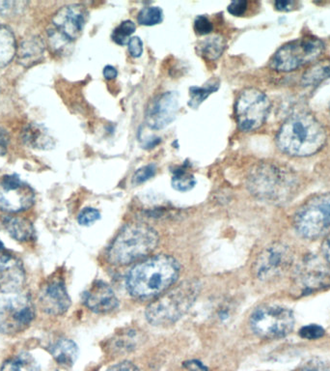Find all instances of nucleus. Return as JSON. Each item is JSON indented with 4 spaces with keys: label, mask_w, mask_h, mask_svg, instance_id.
Returning <instances> with one entry per match:
<instances>
[{
    "label": "nucleus",
    "mask_w": 330,
    "mask_h": 371,
    "mask_svg": "<svg viewBox=\"0 0 330 371\" xmlns=\"http://www.w3.org/2000/svg\"><path fill=\"white\" fill-rule=\"evenodd\" d=\"M9 143V135L4 129V128L0 127V156L4 155L7 151V147H8Z\"/></svg>",
    "instance_id": "a19ab883"
},
{
    "label": "nucleus",
    "mask_w": 330,
    "mask_h": 371,
    "mask_svg": "<svg viewBox=\"0 0 330 371\" xmlns=\"http://www.w3.org/2000/svg\"><path fill=\"white\" fill-rule=\"evenodd\" d=\"M294 227L304 239L315 240L330 234V194L314 196L299 207Z\"/></svg>",
    "instance_id": "423d86ee"
},
{
    "label": "nucleus",
    "mask_w": 330,
    "mask_h": 371,
    "mask_svg": "<svg viewBox=\"0 0 330 371\" xmlns=\"http://www.w3.org/2000/svg\"><path fill=\"white\" fill-rule=\"evenodd\" d=\"M45 45L38 37H30L20 43L17 48L18 61L25 67H32L42 60Z\"/></svg>",
    "instance_id": "6ab92c4d"
},
{
    "label": "nucleus",
    "mask_w": 330,
    "mask_h": 371,
    "mask_svg": "<svg viewBox=\"0 0 330 371\" xmlns=\"http://www.w3.org/2000/svg\"><path fill=\"white\" fill-rule=\"evenodd\" d=\"M326 142L324 126L308 112L291 115L278 130L276 144L291 157H309L317 154Z\"/></svg>",
    "instance_id": "f03ea898"
},
{
    "label": "nucleus",
    "mask_w": 330,
    "mask_h": 371,
    "mask_svg": "<svg viewBox=\"0 0 330 371\" xmlns=\"http://www.w3.org/2000/svg\"><path fill=\"white\" fill-rule=\"evenodd\" d=\"M34 318L35 306L30 296L17 294L0 299V334L24 332Z\"/></svg>",
    "instance_id": "9d476101"
},
{
    "label": "nucleus",
    "mask_w": 330,
    "mask_h": 371,
    "mask_svg": "<svg viewBox=\"0 0 330 371\" xmlns=\"http://www.w3.org/2000/svg\"><path fill=\"white\" fill-rule=\"evenodd\" d=\"M0 371H41V370L40 365L32 355L22 353L6 360Z\"/></svg>",
    "instance_id": "393cba45"
},
{
    "label": "nucleus",
    "mask_w": 330,
    "mask_h": 371,
    "mask_svg": "<svg viewBox=\"0 0 330 371\" xmlns=\"http://www.w3.org/2000/svg\"><path fill=\"white\" fill-rule=\"evenodd\" d=\"M299 371H330V367L322 360H311L301 367Z\"/></svg>",
    "instance_id": "58836bf2"
},
{
    "label": "nucleus",
    "mask_w": 330,
    "mask_h": 371,
    "mask_svg": "<svg viewBox=\"0 0 330 371\" xmlns=\"http://www.w3.org/2000/svg\"><path fill=\"white\" fill-rule=\"evenodd\" d=\"M295 285L303 296L329 288V269L318 257L308 255L296 270Z\"/></svg>",
    "instance_id": "f8f14e48"
},
{
    "label": "nucleus",
    "mask_w": 330,
    "mask_h": 371,
    "mask_svg": "<svg viewBox=\"0 0 330 371\" xmlns=\"http://www.w3.org/2000/svg\"><path fill=\"white\" fill-rule=\"evenodd\" d=\"M17 53L16 40L9 28L0 25V69L8 65Z\"/></svg>",
    "instance_id": "b1692460"
},
{
    "label": "nucleus",
    "mask_w": 330,
    "mask_h": 371,
    "mask_svg": "<svg viewBox=\"0 0 330 371\" xmlns=\"http://www.w3.org/2000/svg\"><path fill=\"white\" fill-rule=\"evenodd\" d=\"M185 367L191 371H209L203 363L198 360H191L185 363Z\"/></svg>",
    "instance_id": "37998d69"
},
{
    "label": "nucleus",
    "mask_w": 330,
    "mask_h": 371,
    "mask_svg": "<svg viewBox=\"0 0 330 371\" xmlns=\"http://www.w3.org/2000/svg\"><path fill=\"white\" fill-rule=\"evenodd\" d=\"M171 185L176 191L186 193V191L193 190L194 186L196 185V180L193 173H189L186 168L181 166V168H176L173 171Z\"/></svg>",
    "instance_id": "cd10ccee"
},
{
    "label": "nucleus",
    "mask_w": 330,
    "mask_h": 371,
    "mask_svg": "<svg viewBox=\"0 0 330 371\" xmlns=\"http://www.w3.org/2000/svg\"><path fill=\"white\" fill-rule=\"evenodd\" d=\"M128 50H129L130 55L132 58H140L143 53L142 40L139 37H137V36L130 38L129 43H128Z\"/></svg>",
    "instance_id": "e433bc0d"
},
{
    "label": "nucleus",
    "mask_w": 330,
    "mask_h": 371,
    "mask_svg": "<svg viewBox=\"0 0 330 371\" xmlns=\"http://www.w3.org/2000/svg\"><path fill=\"white\" fill-rule=\"evenodd\" d=\"M270 100L257 88H247L238 97L235 114L242 132H253L262 127L270 112Z\"/></svg>",
    "instance_id": "1a4fd4ad"
},
{
    "label": "nucleus",
    "mask_w": 330,
    "mask_h": 371,
    "mask_svg": "<svg viewBox=\"0 0 330 371\" xmlns=\"http://www.w3.org/2000/svg\"><path fill=\"white\" fill-rule=\"evenodd\" d=\"M27 2L20 1H0V14L7 15L17 14L25 8Z\"/></svg>",
    "instance_id": "f704fd0d"
},
{
    "label": "nucleus",
    "mask_w": 330,
    "mask_h": 371,
    "mask_svg": "<svg viewBox=\"0 0 330 371\" xmlns=\"http://www.w3.org/2000/svg\"><path fill=\"white\" fill-rule=\"evenodd\" d=\"M163 20V12L160 7H144L137 15L138 24L145 27H153L160 25Z\"/></svg>",
    "instance_id": "c756f323"
},
{
    "label": "nucleus",
    "mask_w": 330,
    "mask_h": 371,
    "mask_svg": "<svg viewBox=\"0 0 330 371\" xmlns=\"http://www.w3.org/2000/svg\"><path fill=\"white\" fill-rule=\"evenodd\" d=\"M135 22L132 20H124L118 27L115 28L114 32H112L111 38L115 43L120 46H125L129 43L130 35L135 32Z\"/></svg>",
    "instance_id": "7c9ffc66"
},
{
    "label": "nucleus",
    "mask_w": 330,
    "mask_h": 371,
    "mask_svg": "<svg viewBox=\"0 0 330 371\" xmlns=\"http://www.w3.org/2000/svg\"><path fill=\"white\" fill-rule=\"evenodd\" d=\"M83 301L86 308L98 314L110 313L119 306V300L114 289L102 281L92 283L83 293Z\"/></svg>",
    "instance_id": "a211bd4d"
},
{
    "label": "nucleus",
    "mask_w": 330,
    "mask_h": 371,
    "mask_svg": "<svg viewBox=\"0 0 330 371\" xmlns=\"http://www.w3.org/2000/svg\"><path fill=\"white\" fill-rule=\"evenodd\" d=\"M324 43L314 36H304L291 41L280 48L270 60V67L281 73H289L314 62L322 55Z\"/></svg>",
    "instance_id": "0eeeda50"
},
{
    "label": "nucleus",
    "mask_w": 330,
    "mask_h": 371,
    "mask_svg": "<svg viewBox=\"0 0 330 371\" xmlns=\"http://www.w3.org/2000/svg\"><path fill=\"white\" fill-rule=\"evenodd\" d=\"M250 193L261 201L273 204H285L295 198L299 180L295 171L275 163L256 166L247 178Z\"/></svg>",
    "instance_id": "7ed1b4c3"
},
{
    "label": "nucleus",
    "mask_w": 330,
    "mask_h": 371,
    "mask_svg": "<svg viewBox=\"0 0 330 371\" xmlns=\"http://www.w3.org/2000/svg\"><path fill=\"white\" fill-rule=\"evenodd\" d=\"M158 232L143 222H135L123 227L110 245L107 257L111 264L125 266L148 257L157 249Z\"/></svg>",
    "instance_id": "20e7f679"
},
{
    "label": "nucleus",
    "mask_w": 330,
    "mask_h": 371,
    "mask_svg": "<svg viewBox=\"0 0 330 371\" xmlns=\"http://www.w3.org/2000/svg\"><path fill=\"white\" fill-rule=\"evenodd\" d=\"M25 283V272L22 261L8 250L0 252V292L18 293Z\"/></svg>",
    "instance_id": "f3484780"
},
{
    "label": "nucleus",
    "mask_w": 330,
    "mask_h": 371,
    "mask_svg": "<svg viewBox=\"0 0 330 371\" xmlns=\"http://www.w3.org/2000/svg\"><path fill=\"white\" fill-rule=\"evenodd\" d=\"M137 330L127 329L121 334L117 335L112 340V349L119 353H128L132 351L137 346L139 340V334Z\"/></svg>",
    "instance_id": "bb28decb"
},
{
    "label": "nucleus",
    "mask_w": 330,
    "mask_h": 371,
    "mask_svg": "<svg viewBox=\"0 0 330 371\" xmlns=\"http://www.w3.org/2000/svg\"><path fill=\"white\" fill-rule=\"evenodd\" d=\"M5 250L4 249V245L2 244V242L0 241V252H2V250Z\"/></svg>",
    "instance_id": "49530a36"
},
{
    "label": "nucleus",
    "mask_w": 330,
    "mask_h": 371,
    "mask_svg": "<svg viewBox=\"0 0 330 371\" xmlns=\"http://www.w3.org/2000/svg\"><path fill=\"white\" fill-rule=\"evenodd\" d=\"M157 171V168L153 163L142 166L139 170L135 171L134 176H132V183L135 185H140V184L145 183L146 181L153 177Z\"/></svg>",
    "instance_id": "2f4dec72"
},
{
    "label": "nucleus",
    "mask_w": 330,
    "mask_h": 371,
    "mask_svg": "<svg viewBox=\"0 0 330 371\" xmlns=\"http://www.w3.org/2000/svg\"><path fill=\"white\" fill-rule=\"evenodd\" d=\"M294 255L288 245L275 243L258 255L253 264V274L261 281H271L288 272Z\"/></svg>",
    "instance_id": "9b49d317"
},
{
    "label": "nucleus",
    "mask_w": 330,
    "mask_h": 371,
    "mask_svg": "<svg viewBox=\"0 0 330 371\" xmlns=\"http://www.w3.org/2000/svg\"><path fill=\"white\" fill-rule=\"evenodd\" d=\"M199 292L198 281H185L149 304L146 309V319L153 326L174 324L191 309Z\"/></svg>",
    "instance_id": "39448f33"
},
{
    "label": "nucleus",
    "mask_w": 330,
    "mask_h": 371,
    "mask_svg": "<svg viewBox=\"0 0 330 371\" xmlns=\"http://www.w3.org/2000/svg\"><path fill=\"white\" fill-rule=\"evenodd\" d=\"M214 27L211 20L206 16H198L194 20V30L198 35H208L212 32Z\"/></svg>",
    "instance_id": "c9c22d12"
},
{
    "label": "nucleus",
    "mask_w": 330,
    "mask_h": 371,
    "mask_svg": "<svg viewBox=\"0 0 330 371\" xmlns=\"http://www.w3.org/2000/svg\"><path fill=\"white\" fill-rule=\"evenodd\" d=\"M324 329L319 325L310 324L299 330V337L303 339L316 340L324 336Z\"/></svg>",
    "instance_id": "473e14b6"
},
{
    "label": "nucleus",
    "mask_w": 330,
    "mask_h": 371,
    "mask_svg": "<svg viewBox=\"0 0 330 371\" xmlns=\"http://www.w3.org/2000/svg\"><path fill=\"white\" fill-rule=\"evenodd\" d=\"M226 40L221 35H212L200 45L202 55L209 61L219 60L226 48Z\"/></svg>",
    "instance_id": "a878e982"
},
{
    "label": "nucleus",
    "mask_w": 330,
    "mask_h": 371,
    "mask_svg": "<svg viewBox=\"0 0 330 371\" xmlns=\"http://www.w3.org/2000/svg\"><path fill=\"white\" fill-rule=\"evenodd\" d=\"M86 20L87 11L83 5H66L53 18V25L56 30L55 35L63 42H73L83 33Z\"/></svg>",
    "instance_id": "4468645a"
},
{
    "label": "nucleus",
    "mask_w": 330,
    "mask_h": 371,
    "mask_svg": "<svg viewBox=\"0 0 330 371\" xmlns=\"http://www.w3.org/2000/svg\"><path fill=\"white\" fill-rule=\"evenodd\" d=\"M22 140L28 147L34 149L48 150L55 147V140L43 125H27L22 130Z\"/></svg>",
    "instance_id": "aec40b11"
},
{
    "label": "nucleus",
    "mask_w": 330,
    "mask_h": 371,
    "mask_svg": "<svg viewBox=\"0 0 330 371\" xmlns=\"http://www.w3.org/2000/svg\"><path fill=\"white\" fill-rule=\"evenodd\" d=\"M219 83L217 81H212L203 87H191L189 89L191 99H189L188 106L193 109H197L211 94L219 90Z\"/></svg>",
    "instance_id": "c85d7f7f"
},
{
    "label": "nucleus",
    "mask_w": 330,
    "mask_h": 371,
    "mask_svg": "<svg viewBox=\"0 0 330 371\" xmlns=\"http://www.w3.org/2000/svg\"><path fill=\"white\" fill-rule=\"evenodd\" d=\"M106 371H139V370H138L135 363L129 362V360H125V362L118 363L116 365H112Z\"/></svg>",
    "instance_id": "ea45409f"
},
{
    "label": "nucleus",
    "mask_w": 330,
    "mask_h": 371,
    "mask_svg": "<svg viewBox=\"0 0 330 371\" xmlns=\"http://www.w3.org/2000/svg\"><path fill=\"white\" fill-rule=\"evenodd\" d=\"M178 111L177 92H163L150 102L145 114L146 124L153 130L165 129L175 120Z\"/></svg>",
    "instance_id": "dca6fc26"
},
{
    "label": "nucleus",
    "mask_w": 330,
    "mask_h": 371,
    "mask_svg": "<svg viewBox=\"0 0 330 371\" xmlns=\"http://www.w3.org/2000/svg\"><path fill=\"white\" fill-rule=\"evenodd\" d=\"M35 194L27 184L17 175L5 176L0 182V210L19 213L29 209L34 203Z\"/></svg>",
    "instance_id": "ddd939ff"
},
{
    "label": "nucleus",
    "mask_w": 330,
    "mask_h": 371,
    "mask_svg": "<svg viewBox=\"0 0 330 371\" xmlns=\"http://www.w3.org/2000/svg\"><path fill=\"white\" fill-rule=\"evenodd\" d=\"M330 79V58L317 61L303 74L301 83L305 87H315Z\"/></svg>",
    "instance_id": "5701e85b"
},
{
    "label": "nucleus",
    "mask_w": 330,
    "mask_h": 371,
    "mask_svg": "<svg viewBox=\"0 0 330 371\" xmlns=\"http://www.w3.org/2000/svg\"><path fill=\"white\" fill-rule=\"evenodd\" d=\"M329 109H330V104H329Z\"/></svg>",
    "instance_id": "de8ad7c7"
},
{
    "label": "nucleus",
    "mask_w": 330,
    "mask_h": 371,
    "mask_svg": "<svg viewBox=\"0 0 330 371\" xmlns=\"http://www.w3.org/2000/svg\"><path fill=\"white\" fill-rule=\"evenodd\" d=\"M101 219V213L99 210L88 207L84 208L83 211L78 215V224L83 227H88V225L93 224L94 222H98Z\"/></svg>",
    "instance_id": "72a5a7b5"
},
{
    "label": "nucleus",
    "mask_w": 330,
    "mask_h": 371,
    "mask_svg": "<svg viewBox=\"0 0 330 371\" xmlns=\"http://www.w3.org/2000/svg\"><path fill=\"white\" fill-rule=\"evenodd\" d=\"M322 250L324 259L330 263V234L327 235L326 239L322 243Z\"/></svg>",
    "instance_id": "a18cd8bd"
},
{
    "label": "nucleus",
    "mask_w": 330,
    "mask_h": 371,
    "mask_svg": "<svg viewBox=\"0 0 330 371\" xmlns=\"http://www.w3.org/2000/svg\"><path fill=\"white\" fill-rule=\"evenodd\" d=\"M180 263L170 255H158L135 265L128 274L126 285L130 296L149 300L168 290L177 281Z\"/></svg>",
    "instance_id": "f257e3e1"
},
{
    "label": "nucleus",
    "mask_w": 330,
    "mask_h": 371,
    "mask_svg": "<svg viewBox=\"0 0 330 371\" xmlns=\"http://www.w3.org/2000/svg\"><path fill=\"white\" fill-rule=\"evenodd\" d=\"M247 1H245V0H238V1L231 2L227 10H228V12L230 14L233 15V16L242 17L244 16L245 12H247Z\"/></svg>",
    "instance_id": "4c0bfd02"
},
{
    "label": "nucleus",
    "mask_w": 330,
    "mask_h": 371,
    "mask_svg": "<svg viewBox=\"0 0 330 371\" xmlns=\"http://www.w3.org/2000/svg\"><path fill=\"white\" fill-rule=\"evenodd\" d=\"M51 356L58 365L62 367L70 368L75 365L78 356V345L75 342L68 339L57 340L50 348Z\"/></svg>",
    "instance_id": "412c9836"
},
{
    "label": "nucleus",
    "mask_w": 330,
    "mask_h": 371,
    "mask_svg": "<svg viewBox=\"0 0 330 371\" xmlns=\"http://www.w3.org/2000/svg\"><path fill=\"white\" fill-rule=\"evenodd\" d=\"M250 327L256 336L263 339L287 337L295 327L293 311L281 306H263L253 312Z\"/></svg>",
    "instance_id": "6e6552de"
},
{
    "label": "nucleus",
    "mask_w": 330,
    "mask_h": 371,
    "mask_svg": "<svg viewBox=\"0 0 330 371\" xmlns=\"http://www.w3.org/2000/svg\"><path fill=\"white\" fill-rule=\"evenodd\" d=\"M40 308L50 316H60L68 311L71 306V298L63 278L53 276L41 285L38 293Z\"/></svg>",
    "instance_id": "2eb2a0df"
},
{
    "label": "nucleus",
    "mask_w": 330,
    "mask_h": 371,
    "mask_svg": "<svg viewBox=\"0 0 330 371\" xmlns=\"http://www.w3.org/2000/svg\"><path fill=\"white\" fill-rule=\"evenodd\" d=\"M117 76H118V72H117L116 68H114V66L107 65L104 67V76L107 81L116 79Z\"/></svg>",
    "instance_id": "c03bdc74"
},
{
    "label": "nucleus",
    "mask_w": 330,
    "mask_h": 371,
    "mask_svg": "<svg viewBox=\"0 0 330 371\" xmlns=\"http://www.w3.org/2000/svg\"><path fill=\"white\" fill-rule=\"evenodd\" d=\"M4 224L10 236L17 241H30L35 236V230L32 222L24 217H7L4 220Z\"/></svg>",
    "instance_id": "4be33fe9"
},
{
    "label": "nucleus",
    "mask_w": 330,
    "mask_h": 371,
    "mask_svg": "<svg viewBox=\"0 0 330 371\" xmlns=\"http://www.w3.org/2000/svg\"><path fill=\"white\" fill-rule=\"evenodd\" d=\"M296 4V1H276L275 7L278 11L289 12L295 8Z\"/></svg>",
    "instance_id": "79ce46f5"
}]
</instances>
